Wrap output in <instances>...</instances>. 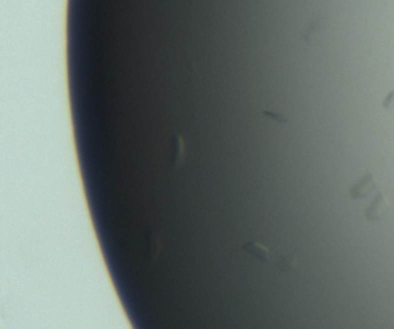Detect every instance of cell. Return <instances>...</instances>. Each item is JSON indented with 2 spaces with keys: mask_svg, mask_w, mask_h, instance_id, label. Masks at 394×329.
Here are the masks:
<instances>
[{
  "mask_svg": "<svg viewBox=\"0 0 394 329\" xmlns=\"http://www.w3.org/2000/svg\"><path fill=\"white\" fill-rule=\"evenodd\" d=\"M388 206H389L388 198L385 197L383 192H379L377 197L372 200V203L366 208L365 217H366L369 222H377V220H380V218L385 216V212L388 211Z\"/></svg>",
  "mask_w": 394,
  "mask_h": 329,
  "instance_id": "cell-1",
  "label": "cell"
},
{
  "mask_svg": "<svg viewBox=\"0 0 394 329\" xmlns=\"http://www.w3.org/2000/svg\"><path fill=\"white\" fill-rule=\"evenodd\" d=\"M376 190V182H374V177H372V174H366L363 178H360L354 186L351 188L349 191V196L352 198H365L368 197L372 191Z\"/></svg>",
  "mask_w": 394,
  "mask_h": 329,
  "instance_id": "cell-2",
  "label": "cell"
},
{
  "mask_svg": "<svg viewBox=\"0 0 394 329\" xmlns=\"http://www.w3.org/2000/svg\"><path fill=\"white\" fill-rule=\"evenodd\" d=\"M243 251H246L250 256L265 262V263H269V260H271V252H269V250L266 248V246H263L262 243L259 242H250V243H245L243 244Z\"/></svg>",
  "mask_w": 394,
  "mask_h": 329,
  "instance_id": "cell-3",
  "label": "cell"
},
{
  "mask_svg": "<svg viewBox=\"0 0 394 329\" xmlns=\"http://www.w3.org/2000/svg\"><path fill=\"white\" fill-rule=\"evenodd\" d=\"M296 263H297V258L294 256H283L277 262L279 268L282 271H293L296 268Z\"/></svg>",
  "mask_w": 394,
  "mask_h": 329,
  "instance_id": "cell-4",
  "label": "cell"
},
{
  "mask_svg": "<svg viewBox=\"0 0 394 329\" xmlns=\"http://www.w3.org/2000/svg\"><path fill=\"white\" fill-rule=\"evenodd\" d=\"M173 160H174V163H177L179 160H180V157L183 156V142H182V138H176V142H174V148H173Z\"/></svg>",
  "mask_w": 394,
  "mask_h": 329,
  "instance_id": "cell-5",
  "label": "cell"
},
{
  "mask_svg": "<svg viewBox=\"0 0 394 329\" xmlns=\"http://www.w3.org/2000/svg\"><path fill=\"white\" fill-rule=\"evenodd\" d=\"M383 108H385L386 111H394V91L389 92V94L385 97V100H383Z\"/></svg>",
  "mask_w": 394,
  "mask_h": 329,
  "instance_id": "cell-6",
  "label": "cell"
}]
</instances>
